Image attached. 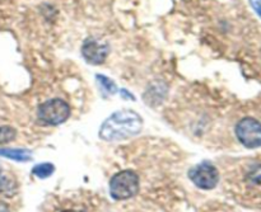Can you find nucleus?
Instances as JSON below:
<instances>
[{
	"label": "nucleus",
	"instance_id": "0eeeda50",
	"mask_svg": "<svg viewBox=\"0 0 261 212\" xmlns=\"http://www.w3.org/2000/svg\"><path fill=\"white\" fill-rule=\"evenodd\" d=\"M0 157L15 160V162H30L32 159L31 153L28 150L10 149V147H3V149H0Z\"/></svg>",
	"mask_w": 261,
	"mask_h": 212
},
{
	"label": "nucleus",
	"instance_id": "1a4fd4ad",
	"mask_svg": "<svg viewBox=\"0 0 261 212\" xmlns=\"http://www.w3.org/2000/svg\"><path fill=\"white\" fill-rule=\"evenodd\" d=\"M55 172V167L51 163H41V164L33 167L32 173L37 178H41V179H45V178H48L50 175H53V173Z\"/></svg>",
	"mask_w": 261,
	"mask_h": 212
},
{
	"label": "nucleus",
	"instance_id": "7ed1b4c3",
	"mask_svg": "<svg viewBox=\"0 0 261 212\" xmlns=\"http://www.w3.org/2000/svg\"><path fill=\"white\" fill-rule=\"evenodd\" d=\"M70 116V107L63 99L54 98L43 102L37 109V119L41 125L58 126L64 124Z\"/></svg>",
	"mask_w": 261,
	"mask_h": 212
},
{
	"label": "nucleus",
	"instance_id": "423d86ee",
	"mask_svg": "<svg viewBox=\"0 0 261 212\" xmlns=\"http://www.w3.org/2000/svg\"><path fill=\"white\" fill-rule=\"evenodd\" d=\"M110 53V47L107 42L97 37L87 38L82 46V55L84 60L91 65H101L106 61Z\"/></svg>",
	"mask_w": 261,
	"mask_h": 212
},
{
	"label": "nucleus",
	"instance_id": "6e6552de",
	"mask_svg": "<svg viewBox=\"0 0 261 212\" xmlns=\"http://www.w3.org/2000/svg\"><path fill=\"white\" fill-rule=\"evenodd\" d=\"M96 79L97 81H98L99 88H101L102 92L106 93L107 96H114V94L117 92V86L112 79L107 78V76H103V75H96Z\"/></svg>",
	"mask_w": 261,
	"mask_h": 212
},
{
	"label": "nucleus",
	"instance_id": "39448f33",
	"mask_svg": "<svg viewBox=\"0 0 261 212\" xmlns=\"http://www.w3.org/2000/svg\"><path fill=\"white\" fill-rule=\"evenodd\" d=\"M189 177L191 182L201 190H213L219 182L218 170L209 163H201L191 168Z\"/></svg>",
	"mask_w": 261,
	"mask_h": 212
},
{
	"label": "nucleus",
	"instance_id": "9b49d317",
	"mask_svg": "<svg viewBox=\"0 0 261 212\" xmlns=\"http://www.w3.org/2000/svg\"><path fill=\"white\" fill-rule=\"evenodd\" d=\"M17 136V132L10 126H0V144H7L13 141Z\"/></svg>",
	"mask_w": 261,
	"mask_h": 212
},
{
	"label": "nucleus",
	"instance_id": "ddd939ff",
	"mask_svg": "<svg viewBox=\"0 0 261 212\" xmlns=\"http://www.w3.org/2000/svg\"><path fill=\"white\" fill-rule=\"evenodd\" d=\"M120 92H121V96L124 97V98H126V99H132V101H135V97L133 96L132 93H129V92L126 90V89H120Z\"/></svg>",
	"mask_w": 261,
	"mask_h": 212
},
{
	"label": "nucleus",
	"instance_id": "20e7f679",
	"mask_svg": "<svg viewBox=\"0 0 261 212\" xmlns=\"http://www.w3.org/2000/svg\"><path fill=\"white\" fill-rule=\"evenodd\" d=\"M236 136L244 146L256 149L261 146V124L251 117L242 118L236 126Z\"/></svg>",
	"mask_w": 261,
	"mask_h": 212
},
{
	"label": "nucleus",
	"instance_id": "4468645a",
	"mask_svg": "<svg viewBox=\"0 0 261 212\" xmlns=\"http://www.w3.org/2000/svg\"><path fill=\"white\" fill-rule=\"evenodd\" d=\"M0 212H9V207L7 206V203L2 202V201H0Z\"/></svg>",
	"mask_w": 261,
	"mask_h": 212
},
{
	"label": "nucleus",
	"instance_id": "f257e3e1",
	"mask_svg": "<svg viewBox=\"0 0 261 212\" xmlns=\"http://www.w3.org/2000/svg\"><path fill=\"white\" fill-rule=\"evenodd\" d=\"M143 118L132 109H121L112 113L99 129V137L105 141L115 142L130 139L140 134Z\"/></svg>",
	"mask_w": 261,
	"mask_h": 212
},
{
	"label": "nucleus",
	"instance_id": "f03ea898",
	"mask_svg": "<svg viewBox=\"0 0 261 212\" xmlns=\"http://www.w3.org/2000/svg\"><path fill=\"white\" fill-rule=\"evenodd\" d=\"M139 192V177L133 170H122L110 180V193L117 201L129 200Z\"/></svg>",
	"mask_w": 261,
	"mask_h": 212
},
{
	"label": "nucleus",
	"instance_id": "2eb2a0df",
	"mask_svg": "<svg viewBox=\"0 0 261 212\" xmlns=\"http://www.w3.org/2000/svg\"><path fill=\"white\" fill-rule=\"evenodd\" d=\"M64 212H84V211H75V210H69V211H64Z\"/></svg>",
	"mask_w": 261,
	"mask_h": 212
},
{
	"label": "nucleus",
	"instance_id": "f8f14e48",
	"mask_svg": "<svg viewBox=\"0 0 261 212\" xmlns=\"http://www.w3.org/2000/svg\"><path fill=\"white\" fill-rule=\"evenodd\" d=\"M250 5H251L252 9L261 18V0H250Z\"/></svg>",
	"mask_w": 261,
	"mask_h": 212
},
{
	"label": "nucleus",
	"instance_id": "9d476101",
	"mask_svg": "<svg viewBox=\"0 0 261 212\" xmlns=\"http://www.w3.org/2000/svg\"><path fill=\"white\" fill-rule=\"evenodd\" d=\"M14 191V183L4 174L0 172V195L10 196Z\"/></svg>",
	"mask_w": 261,
	"mask_h": 212
}]
</instances>
